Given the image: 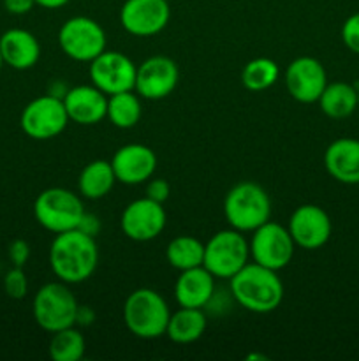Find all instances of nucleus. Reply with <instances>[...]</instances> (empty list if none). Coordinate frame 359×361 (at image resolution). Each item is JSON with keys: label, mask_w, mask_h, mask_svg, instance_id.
<instances>
[{"label": "nucleus", "mask_w": 359, "mask_h": 361, "mask_svg": "<svg viewBox=\"0 0 359 361\" xmlns=\"http://www.w3.org/2000/svg\"><path fill=\"white\" fill-rule=\"evenodd\" d=\"M99 247L94 236L80 229L58 233L49 247V267L65 284H81L97 270Z\"/></svg>", "instance_id": "1"}, {"label": "nucleus", "mask_w": 359, "mask_h": 361, "mask_svg": "<svg viewBox=\"0 0 359 361\" xmlns=\"http://www.w3.org/2000/svg\"><path fill=\"white\" fill-rule=\"evenodd\" d=\"M231 296L239 307L253 314H270L284 302V284L275 270L257 263H246L229 279Z\"/></svg>", "instance_id": "2"}, {"label": "nucleus", "mask_w": 359, "mask_h": 361, "mask_svg": "<svg viewBox=\"0 0 359 361\" xmlns=\"http://www.w3.org/2000/svg\"><path fill=\"white\" fill-rule=\"evenodd\" d=\"M169 317L171 310L168 303L153 289H136L123 303V323L127 330L143 341H153L165 335Z\"/></svg>", "instance_id": "3"}, {"label": "nucleus", "mask_w": 359, "mask_h": 361, "mask_svg": "<svg viewBox=\"0 0 359 361\" xmlns=\"http://www.w3.org/2000/svg\"><path fill=\"white\" fill-rule=\"evenodd\" d=\"M224 215L229 228L252 233L271 219V200L256 182H239L224 200Z\"/></svg>", "instance_id": "4"}, {"label": "nucleus", "mask_w": 359, "mask_h": 361, "mask_svg": "<svg viewBox=\"0 0 359 361\" xmlns=\"http://www.w3.org/2000/svg\"><path fill=\"white\" fill-rule=\"evenodd\" d=\"M84 212L81 197L63 187H49L34 201L35 221L53 235L77 229Z\"/></svg>", "instance_id": "5"}, {"label": "nucleus", "mask_w": 359, "mask_h": 361, "mask_svg": "<svg viewBox=\"0 0 359 361\" xmlns=\"http://www.w3.org/2000/svg\"><path fill=\"white\" fill-rule=\"evenodd\" d=\"M77 300L69 289V284L48 282L42 286L32 302V314L39 328L48 334L63 330V328L76 326Z\"/></svg>", "instance_id": "6"}, {"label": "nucleus", "mask_w": 359, "mask_h": 361, "mask_svg": "<svg viewBox=\"0 0 359 361\" xmlns=\"http://www.w3.org/2000/svg\"><path fill=\"white\" fill-rule=\"evenodd\" d=\"M250 261V245L245 233L236 229L217 231L204 243L203 267L215 279L229 281Z\"/></svg>", "instance_id": "7"}, {"label": "nucleus", "mask_w": 359, "mask_h": 361, "mask_svg": "<svg viewBox=\"0 0 359 361\" xmlns=\"http://www.w3.org/2000/svg\"><path fill=\"white\" fill-rule=\"evenodd\" d=\"M106 32L99 21L88 16H74L63 21L58 30V44L63 55L76 62H87L97 59L106 51Z\"/></svg>", "instance_id": "8"}, {"label": "nucleus", "mask_w": 359, "mask_h": 361, "mask_svg": "<svg viewBox=\"0 0 359 361\" xmlns=\"http://www.w3.org/2000/svg\"><path fill=\"white\" fill-rule=\"evenodd\" d=\"M63 101L56 95L46 94L35 97L23 108L20 116L21 130L37 141L53 140L65 130L69 123Z\"/></svg>", "instance_id": "9"}, {"label": "nucleus", "mask_w": 359, "mask_h": 361, "mask_svg": "<svg viewBox=\"0 0 359 361\" xmlns=\"http://www.w3.org/2000/svg\"><path fill=\"white\" fill-rule=\"evenodd\" d=\"M248 245L253 263L275 271L289 267L296 250V243L289 229L273 221H267L266 224L252 231Z\"/></svg>", "instance_id": "10"}, {"label": "nucleus", "mask_w": 359, "mask_h": 361, "mask_svg": "<svg viewBox=\"0 0 359 361\" xmlns=\"http://www.w3.org/2000/svg\"><path fill=\"white\" fill-rule=\"evenodd\" d=\"M137 66L123 53L106 49L88 66V76L94 87L106 95L134 90Z\"/></svg>", "instance_id": "11"}, {"label": "nucleus", "mask_w": 359, "mask_h": 361, "mask_svg": "<svg viewBox=\"0 0 359 361\" xmlns=\"http://www.w3.org/2000/svg\"><path fill=\"white\" fill-rule=\"evenodd\" d=\"M171 7L168 0H125L120 9L123 30L136 37H151L168 27Z\"/></svg>", "instance_id": "12"}, {"label": "nucleus", "mask_w": 359, "mask_h": 361, "mask_svg": "<svg viewBox=\"0 0 359 361\" xmlns=\"http://www.w3.org/2000/svg\"><path fill=\"white\" fill-rule=\"evenodd\" d=\"M165 222H168V215H165L164 204L146 196L127 204L120 219L123 235L132 242L141 243L157 238L164 231Z\"/></svg>", "instance_id": "13"}, {"label": "nucleus", "mask_w": 359, "mask_h": 361, "mask_svg": "<svg viewBox=\"0 0 359 361\" xmlns=\"http://www.w3.org/2000/svg\"><path fill=\"white\" fill-rule=\"evenodd\" d=\"M180 81V69L169 56L155 55L137 66L134 92L148 101H160L172 94Z\"/></svg>", "instance_id": "14"}, {"label": "nucleus", "mask_w": 359, "mask_h": 361, "mask_svg": "<svg viewBox=\"0 0 359 361\" xmlns=\"http://www.w3.org/2000/svg\"><path fill=\"white\" fill-rule=\"evenodd\" d=\"M285 88L294 101L313 104L327 85V73L313 56H298L287 66L284 74Z\"/></svg>", "instance_id": "15"}, {"label": "nucleus", "mask_w": 359, "mask_h": 361, "mask_svg": "<svg viewBox=\"0 0 359 361\" xmlns=\"http://www.w3.org/2000/svg\"><path fill=\"white\" fill-rule=\"evenodd\" d=\"M296 247L305 250L322 249L331 238V219L324 208L317 204H301L292 212L287 224Z\"/></svg>", "instance_id": "16"}, {"label": "nucleus", "mask_w": 359, "mask_h": 361, "mask_svg": "<svg viewBox=\"0 0 359 361\" xmlns=\"http://www.w3.org/2000/svg\"><path fill=\"white\" fill-rule=\"evenodd\" d=\"M116 182L125 185L144 183L157 169V155L150 147L141 143H129L120 147L111 159Z\"/></svg>", "instance_id": "17"}, {"label": "nucleus", "mask_w": 359, "mask_h": 361, "mask_svg": "<svg viewBox=\"0 0 359 361\" xmlns=\"http://www.w3.org/2000/svg\"><path fill=\"white\" fill-rule=\"evenodd\" d=\"M62 101L69 120L77 126H95L108 115V95L94 85L69 88Z\"/></svg>", "instance_id": "18"}, {"label": "nucleus", "mask_w": 359, "mask_h": 361, "mask_svg": "<svg viewBox=\"0 0 359 361\" xmlns=\"http://www.w3.org/2000/svg\"><path fill=\"white\" fill-rule=\"evenodd\" d=\"M324 166L336 182L345 185L359 183V140H334L324 152Z\"/></svg>", "instance_id": "19"}, {"label": "nucleus", "mask_w": 359, "mask_h": 361, "mask_svg": "<svg viewBox=\"0 0 359 361\" xmlns=\"http://www.w3.org/2000/svg\"><path fill=\"white\" fill-rule=\"evenodd\" d=\"M0 55L6 66L16 71H27L41 59V44L32 32L11 28L0 37Z\"/></svg>", "instance_id": "20"}, {"label": "nucleus", "mask_w": 359, "mask_h": 361, "mask_svg": "<svg viewBox=\"0 0 359 361\" xmlns=\"http://www.w3.org/2000/svg\"><path fill=\"white\" fill-rule=\"evenodd\" d=\"M215 289V277L204 267L180 271L175 284V300L180 307L204 309L211 300Z\"/></svg>", "instance_id": "21"}, {"label": "nucleus", "mask_w": 359, "mask_h": 361, "mask_svg": "<svg viewBox=\"0 0 359 361\" xmlns=\"http://www.w3.org/2000/svg\"><path fill=\"white\" fill-rule=\"evenodd\" d=\"M208 326V316L204 309H192V307H180L175 314H171L165 335L175 344H192L199 341Z\"/></svg>", "instance_id": "22"}, {"label": "nucleus", "mask_w": 359, "mask_h": 361, "mask_svg": "<svg viewBox=\"0 0 359 361\" xmlns=\"http://www.w3.org/2000/svg\"><path fill=\"white\" fill-rule=\"evenodd\" d=\"M116 183L111 161L95 159L81 169L77 176V190L87 200H102L113 190Z\"/></svg>", "instance_id": "23"}, {"label": "nucleus", "mask_w": 359, "mask_h": 361, "mask_svg": "<svg viewBox=\"0 0 359 361\" xmlns=\"http://www.w3.org/2000/svg\"><path fill=\"white\" fill-rule=\"evenodd\" d=\"M320 111L333 120H341L351 116L358 109V88L345 81L327 83L319 97Z\"/></svg>", "instance_id": "24"}, {"label": "nucleus", "mask_w": 359, "mask_h": 361, "mask_svg": "<svg viewBox=\"0 0 359 361\" xmlns=\"http://www.w3.org/2000/svg\"><path fill=\"white\" fill-rule=\"evenodd\" d=\"M165 259L175 270L183 271L203 267L204 243L190 235H180L168 243Z\"/></svg>", "instance_id": "25"}, {"label": "nucleus", "mask_w": 359, "mask_h": 361, "mask_svg": "<svg viewBox=\"0 0 359 361\" xmlns=\"http://www.w3.org/2000/svg\"><path fill=\"white\" fill-rule=\"evenodd\" d=\"M141 113V97L134 90L120 92V94L108 95V115L109 122L118 129H132L139 123Z\"/></svg>", "instance_id": "26"}, {"label": "nucleus", "mask_w": 359, "mask_h": 361, "mask_svg": "<svg viewBox=\"0 0 359 361\" xmlns=\"http://www.w3.org/2000/svg\"><path fill=\"white\" fill-rule=\"evenodd\" d=\"M278 76V63L266 56H259L245 63L241 71V83L250 92H264L277 83Z\"/></svg>", "instance_id": "27"}, {"label": "nucleus", "mask_w": 359, "mask_h": 361, "mask_svg": "<svg viewBox=\"0 0 359 361\" xmlns=\"http://www.w3.org/2000/svg\"><path fill=\"white\" fill-rule=\"evenodd\" d=\"M49 356L55 361H80L87 351V341L77 328L69 326L51 334Z\"/></svg>", "instance_id": "28"}, {"label": "nucleus", "mask_w": 359, "mask_h": 361, "mask_svg": "<svg viewBox=\"0 0 359 361\" xmlns=\"http://www.w3.org/2000/svg\"><path fill=\"white\" fill-rule=\"evenodd\" d=\"M4 291L13 300H21L27 296L28 281L23 268L13 267V270L7 271L6 277H4Z\"/></svg>", "instance_id": "29"}, {"label": "nucleus", "mask_w": 359, "mask_h": 361, "mask_svg": "<svg viewBox=\"0 0 359 361\" xmlns=\"http://www.w3.org/2000/svg\"><path fill=\"white\" fill-rule=\"evenodd\" d=\"M341 41L352 53L359 55V13L352 14L341 25Z\"/></svg>", "instance_id": "30"}, {"label": "nucleus", "mask_w": 359, "mask_h": 361, "mask_svg": "<svg viewBox=\"0 0 359 361\" xmlns=\"http://www.w3.org/2000/svg\"><path fill=\"white\" fill-rule=\"evenodd\" d=\"M7 254H9V259L13 263V267L23 268L28 263V259H30V245L25 240L16 238L9 243Z\"/></svg>", "instance_id": "31"}, {"label": "nucleus", "mask_w": 359, "mask_h": 361, "mask_svg": "<svg viewBox=\"0 0 359 361\" xmlns=\"http://www.w3.org/2000/svg\"><path fill=\"white\" fill-rule=\"evenodd\" d=\"M169 194H171V187H169V183L165 182V180L162 178H155V180H148L146 183V197H150V200L157 201V203H162L164 204L165 201H168Z\"/></svg>", "instance_id": "32"}, {"label": "nucleus", "mask_w": 359, "mask_h": 361, "mask_svg": "<svg viewBox=\"0 0 359 361\" xmlns=\"http://www.w3.org/2000/svg\"><path fill=\"white\" fill-rule=\"evenodd\" d=\"M77 229H80V231H83L84 235L94 236V238H95V236L101 233V221H99L97 215L84 212V215H83V219H81Z\"/></svg>", "instance_id": "33"}, {"label": "nucleus", "mask_w": 359, "mask_h": 361, "mask_svg": "<svg viewBox=\"0 0 359 361\" xmlns=\"http://www.w3.org/2000/svg\"><path fill=\"white\" fill-rule=\"evenodd\" d=\"M34 6L35 0H4V7H6L7 13L16 14V16L30 13Z\"/></svg>", "instance_id": "34"}, {"label": "nucleus", "mask_w": 359, "mask_h": 361, "mask_svg": "<svg viewBox=\"0 0 359 361\" xmlns=\"http://www.w3.org/2000/svg\"><path fill=\"white\" fill-rule=\"evenodd\" d=\"M95 321V312L94 309H90L88 305H77V312H76V326L87 328L92 326Z\"/></svg>", "instance_id": "35"}, {"label": "nucleus", "mask_w": 359, "mask_h": 361, "mask_svg": "<svg viewBox=\"0 0 359 361\" xmlns=\"http://www.w3.org/2000/svg\"><path fill=\"white\" fill-rule=\"evenodd\" d=\"M69 2L70 0H35V6L42 7V9H60Z\"/></svg>", "instance_id": "36"}, {"label": "nucleus", "mask_w": 359, "mask_h": 361, "mask_svg": "<svg viewBox=\"0 0 359 361\" xmlns=\"http://www.w3.org/2000/svg\"><path fill=\"white\" fill-rule=\"evenodd\" d=\"M2 66H4V60H2V55H0V69H2Z\"/></svg>", "instance_id": "37"}, {"label": "nucleus", "mask_w": 359, "mask_h": 361, "mask_svg": "<svg viewBox=\"0 0 359 361\" xmlns=\"http://www.w3.org/2000/svg\"><path fill=\"white\" fill-rule=\"evenodd\" d=\"M358 104H359V88H358ZM358 108H359V106H358Z\"/></svg>", "instance_id": "38"}, {"label": "nucleus", "mask_w": 359, "mask_h": 361, "mask_svg": "<svg viewBox=\"0 0 359 361\" xmlns=\"http://www.w3.org/2000/svg\"><path fill=\"white\" fill-rule=\"evenodd\" d=\"M168 2H171V0H168Z\"/></svg>", "instance_id": "39"}]
</instances>
